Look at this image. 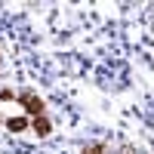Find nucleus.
Returning <instances> with one entry per match:
<instances>
[{
    "label": "nucleus",
    "mask_w": 154,
    "mask_h": 154,
    "mask_svg": "<svg viewBox=\"0 0 154 154\" xmlns=\"http://www.w3.org/2000/svg\"><path fill=\"white\" fill-rule=\"evenodd\" d=\"M19 102H22V108L28 111V117H43V99L40 96H34V93H22V96H16Z\"/></svg>",
    "instance_id": "obj_1"
},
{
    "label": "nucleus",
    "mask_w": 154,
    "mask_h": 154,
    "mask_svg": "<svg viewBox=\"0 0 154 154\" xmlns=\"http://www.w3.org/2000/svg\"><path fill=\"white\" fill-rule=\"evenodd\" d=\"M31 130H34L37 136H49V133H53V123H49L46 117H34V120H31Z\"/></svg>",
    "instance_id": "obj_2"
},
{
    "label": "nucleus",
    "mask_w": 154,
    "mask_h": 154,
    "mask_svg": "<svg viewBox=\"0 0 154 154\" xmlns=\"http://www.w3.org/2000/svg\"><path fill=\"white\" fill-rule=\"evenodd\" d=\"M6 126H9V133H25V130L31 126V120H28V117H9Z\"/></svg>",
    "instance_id": "obj_3"
},
{
    "label": "nucleus",
    "mask_w": 154,
    "mask_h": 154,
    "mask_svg": "<svg viewBox=\"0 0 154 154\" xmlns=\"http://www.w3.org/2000/svg\"><path fill=\"white\" fill-rule=\"evenodd\" d=\"M83 154H105V145H89L83 148Z\"/></svg>",
    "instance_id": "obj_4"
},
{
    "label": "nucleus",
    "mask_w": 154,
    "mask_h": 154,
    "mask_svg": "<svg viewBox=\"0 0 154 154\" xmlns=\"http://www.w3.org/2000/svg\"><path fill=\"white\" fill-rule=\"evenodd\" d=\"M0 99H3V102H12V99H16V93H12V89H0Z\"/></svg>",
    "instance_id": "obj_5"
}]
</instances>
